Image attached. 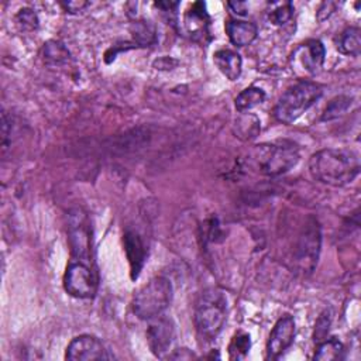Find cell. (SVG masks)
<instances>
[{
    "label": "cell",
    "instance_id": "obj_16",
    "mask_svg": "<svg viewBox=\"0 0 361 361\" xmlns=\"http://www.w3.org/2000/svg\"><path fill=\"white\" fill-rule=\"evenodd\" d=\"M213 61L219 71L228 79L235 80L241 73V56L235 51L231 49H219L213 55Z\"/></svg>",
    "mask_w": 361,
    "mask_h": 361
},
{
    "label": "cell",
    "instance_id": "obj_9",
    "mask_svg": "<svg viewBox=\"0 0 361 361\" xmlns=\"http://www.w3.org/2000/svg\"><path fill=\"white\" fill-rule=\"evenodd\" d=\"M66 360L71 361H90V360H109L111 354L106 350L104 344L94 336L83 334L75 337L66 347Z\"/></svg>",
    "mask_w": 361,
    "mask_h": 361
},
{
    "label": "cell",
    "instance_id": "obj_14",
    "mask_svg": "<svg viewBox=\"0 0 361 361\" xmlns=\"http://www.w3.org/2000/svg\"><path fill=\"white\" fill-rule=\"evenodd\" d=\"M124 250L130 262L131 278L135 279L142 269L145 261V247L141 237L135 231H126L124 234Z\"/></svg>",
    "mask_w": 361,
    "mask_h": 361
},
{
    "label": "cell",
    "instance_id": "obj_7",
    "mask_svg": "<svg viewBox=\"0 0 361 361\" xmlns=\"http://www.w3.org/2000/svg\"><path fill=\"white\" fill-rule=\"evenodd\" d=\"M63 288L73 298H92L97 289V278L93 264L71 258L63 275Z\"/></svg>",
    "mask_w": 361,
    "mask_h": 361
},
{
    "label": "cell",
    "instance_id": "obj_4",
    "mask_svg": "<svg viewBox=\"0 0 361 361\" xmlns=\"http://www.w3.org/2000/svg\"><path fill=\"white\" fill-rule=\"evenodd\" d=\"M323 94V87L310 80H300L279 97L274 109V116L283 124L296 121L310 106H313Z\"/></svg>",
    "mask_w": 361,
    "mask_h": 361
},
{
    "label": "cell",
    "instance_id": "obj_11",
    "mask_svg": "<svg viewBox=\"0 0 361 361\" xmlns=\"http://www.w3.org/2000/svg\"><path fill=\"white\" fill-rule=\"evenodd\" d=\"M151 320L152 322L147 330L148 345L154 355L164 357L169 351V347L175 338V327L168 317L161 314Z\"/></svg>",
    "mask_w": 361,
    "mask_h": 361
},
{
    "label": "cell",
    "instance_id": "obj_1",
    "mask_svg": "<svg viewBox=\"0 0 361 361\" xmlns=\"http://www.w3.org/2000/svg\"><path fill=\"white\" fill-rule=\"evenodd\" d=\"M309 171L316 180L324 185L344 186L360 173V158L351 149L326 148L310 157Z\"/></svg>",
    "mask_w": 361,
    "mask_h": 361
},
{
    "label": "cell",
    "instance_id": "obj_10",
    "mask_svg": "<svg viewBox=\"0 0 361 361\" xmlns=\"http://www.w3.org/2000/svg\"><path fill=\"white\" fill-rule=\"evenodd\" d=\"M295 338V320L292 316H282L274 326L268 343H267V358H279L293 343Z\"/></svg>",
    "mask_w": 361,
    "mask_h": 361
},
{
    "label": "cell",
    "instance_id": "obj_6",
    "mask_svg": "<svg viewBox=\"0 0 361 361\" xmlns=\"http://www.w3.org/2000/svg\"><path fill=\"white\" fill-rule=\"evenodd\" d=\"M68 240L72 259H80L93 264L90 221L82 209H73L68 213Z\"/></svg>",
    "mask_w": 361,
    "mask_h": 361
},
{
    "label": "cell",
    "instance_id": "obj_15",
    "mask_svg": "<svg viewBox=\"0 0 361 361\" xmlns=\"http://www.w3.org/2000/svg\"><path fill=\"white\" fill-rule=\"evenodd\" d=\"M226 32L230 41L237 47H245L257 38V25L251 21L227 20Z\"/></svg>",
    "mask_w": 361,
    "mask_h": 361
},
{
    "label": "cell",
    "instance_id": "obj_21",
    "mask_svg": "<svg viewBox=\"0 0 361 361\" xmlns=\"http://www.w3.org/2000/svg\"><path fill=\"white\" fill-rule=\"evenodd\" d=\"M344 351L343 344L337 340V338H329L324 340L319 344V347L316 348V353L313 355L314 360H320V361H330V360H337L341 357Z\"/></svg>",
    "mask_w": 361,
    "mask_h": 361
},
{
    "label": "cell",
    "instance_id": "obj_18",
    "mask_svg": "<svg viewBox=\"0 0 361 361\" xmlns=\"http://www.w3.org/2000/svg\"><path fill=\"white\" fill-rule=\"evenodd\" d=\"M338 51L345 54V55H353L357 56L361 51V39H360V30L355 27L347 28L338 39L337 45Z\"/></svg>",
    "mask_w": 361,
    "mask_h": 361
},
{
    "label": "cell",
    "instance_id": "obj_24",
    "mask_svg": "<svg viewBox=\"0 0 361 361\" xmlns=\"http://www.w3.org/2000/svg\"><path fill=\"white\" fill-rule=\"evenodd\" d=\"M293 16V6L290 1L274 3V8L269 11V20L275 25H282Z\"/></svg>",
    "mask_w": 361,
    "mask_h": 361
},
{
    "label": "cell",
    "instance_id": "obj_28",
    "mask_svg": "<svg viewBox=\"0 0 361 361\" xmlns=\"http://www.w3.org/2000/svg\"><path fill=\"white\" fill-rule=\"evenodd\" d=\"M336 7H337V4L333 1H323L317 10V20L323 21V20L329 18L333 14V11L336 10Z\"/></svg>",
    "mask_w": 361,
    "mask_h": 361
},
{
    "label": "cell",
    "instance_id": "obj_27",
    "mask_svg": "<svg viewBox=\"0 0 361 361\" xmlns=\"http://www.w3.org/2000/svg\"><path fill=\"white\" fill-rule=\"evenodd\" d=\"M330 322H331L330 313L327 310L323 312L320 314V317L317 319L316 326H314V340L316 341H320V340H323L327 336L329 327H330Z\"/></svg>",
    "mask_w": 361,
    "mask_h": 361
},
{
    "label": "cell",
    "instance_id": "obj_19",
    "mask_svg": "<svg viewBox=\"0 0 361 361\" xmlns=\"http://www.w3.org/2000/svg\"><path fill=\"white\" fill-rule=\"evenodd\" d=\"M234 128L237 137H240L241 140H251L259 133V121L252 114L241 113V116L235 120Z\"/></svg>",
    "mask_w": 361,
    "mask_h": 361
},
{
    "label": "cell",
    "instance_id": "obj_20",
    "mask_svg": "<svg viewBox=\"0 0 361 361\" xmlns=\"http://www.w3.org/2000/svg\"><path fill=\"white\" fill-rule=\"evenodd\" d=\"M131 34L137 44L140 45H151L157 39V31L154 24L147 20H137L131 23Z\"/></svg>",
    "mask_w": 361,
    "mask_h": 361
},
{
    "label": "cell",
    "instance_id": "obj_25",
    "mask_svg": "<svg viewBox=\"0 0 361 361\" xmlns=\"http://www.w3.org/2000/svg\"><path fill=\"white\" fill-rule=\"evenodd\" d=\"M44 56L51 63H62L69 59V52L62 44L56 41H49L44 47Z\"/></svg>",
    "mask_w": 361,
    "mask_h": 361
},
{
    "label": "cell",
    "instance_id": "obj_29",
    "mask_svg": "<svg viewBox=\"0 0 361 361\" xmlns=\"http://www.w3.org/2000/svg\"><path fill=\"white\" fill-rule=\"evenodd\" d=\"M89 6V1H63L62 7L69 13L82 11L85 7Z\"/></svg>",
    "mask_w": 361,
    "mask_h": 361
},
{
    "label": "cell",
    "instance_id": "obj_17",
    "mask_svg": "<svg viewBox=\"0 0 361 361\" xmlns=\"http://www.w3.org/2000/svg\"><path fill=\"white\" fill-rule=\"evenodd\" d=\"M265 100V92L261 87L250 86L237 94L234 104L238 113H245Z\"/></svg>",
    "mask_w": 361,
    "mask_h": 361
},
{
    "label": "cell",
    "instance_id": "obj_30",
    "mask_svg": "<svg viewBox=\"0 0 361 361\" xmlns=\"http://www.w3.org/2000/svg\"><path fill=\"white\" fill-rule=\"evenodd\" d=\"M227 6L237 16H245L247 14V3H244V1H230Z\"/></svg>",
    "mask_w": 361,
    "mask_h": 361
},
{
    "label": "cell",
    "instance_id": "obj_5",
    "mask_svg": "<svg viewBox=\"0 0 361 361\" xmlns=\"http://www.w3.org/2000/svg\"><path fill=\"white\" fill-rule=\"evenodd\" d=\"M173 295L172 283L165 276H155L147 282L134 296L133 310L144 320H151L171 305Z\"/></svg>",
    "mask_w": 361,
    "mask_h": 361
},
{
    "label": "cell",
    "instance_id": "obj_12",
    "mask_svg": "<svg viewBox=\"0 0 361 361\" xmlns=\"http://www.w3.org/2000/svg\"><path fill=\"white\" fill-rule=\"evenodd\" d=\"M293 61L298 62L306 73L314 75L320 71L324 62L326 49L319 39H309L302 44L293 54Z\"/></svg>",
    "mask_w": 361,
    "mask_h": 361
},
{
    "label": "cell",
    "instance_id": "obj_8",
    "mask_svg": "<svg viewBox=\"0 0 361 361\" xmlns=\"http://www.w3.org/2000/svg\"><path fill=\"white\" fill-rule=\"evenodd\" d=\"M320 227L314 219H309L299 234L295 251V262L300 272L310 274L314 269L320 252Z\"/></svg>",
    "mask_w": 361,
    "mask_h": 361
},
{
    "label": "cell",
    "instance_id": "obj_26",
    "mask_svg": "<svg viewBox=\"0 0 361 361\" xmlns=\"http://www.w3.org/2000/svg\"><path fill=\"white\" fill-rule=\"evenodd\" d=\"M17 21L23 28H27V30H34L38 27L37 14L30 8L20 10V13L17 14Z\"/></svg>",
    "mask_w": 361,
    "mask_h": 361
},
{
    "label": "cell",
    "instance_id": "obj_2",
    "mask_svg": "<svg viewBox=\"0 0 361 361\" xmlns=\"http://www.w3.org/2000/svg\"><path fill=\"white\" fill-rule=\"evenodd\" d=\"M299 161V148L290 141L255 145L248 154V164L259 173L278 176L288 172Z\"/></svg>",
    "mask_w": 361,
    "mask_h": 361
},
{
    "label": "cell",
    "instance_id": "obj_22",
    "mask_svg": "<svg viewBox=\"0 0 361 361\" xmlns=\"http://www.w3.org/2000/svg\"><path fill=\"white\" fill-rule=\"evenodd\" d=\"M250 347H251L250 334H247L244 331L235 333L234 337L231 338L230 345H228L230 358L231 360H243V358H245V355L250 351Z\"/></svg>",
    "mask_w": 361,
    "mask_h": 361
},
{
    "label": "cell",
    "instance_id": "obj_3",
    "mask_svg": "<svg viewBox=\"0 0 361 361\" xmlns=\"http://www.w3.org/2000/svg\"><path fill=\"white\" fill-rule=\"evenodd\" d=\"M227 314V299L217 288L200 293L195 307V324L197 333L206 340L214 338L223 329Z\"/></svg>",
    "mask_w": 361,
    "mask_h": 361
},
{
    "label": "cell",
    "instance_id": "obj_23",
    "mask_svg": "<svg viewBox=\"0 0 361 361\" xmlns=\"http://www.w3.org/2000/svg\"><path fill=\"white\" fill-rule=\"evenodd\" d=\"M351 102H353V99L348 96H337V97L331 99L322 114V120L326 121V120L337 118L338 116H341L343 113L347 111V109L351 106Z\"/></svg>",
    "mask_w": 361,
    "mask_h": 361
},
{
    "label": "cell",
    "instance_id": "obj_13",
    "mask_svg": "<svg viewBox=\"0 0 361 361\" xmlns=\"http://www.w3.org/2000/svg\"><path fill=\"white\" fill-rule=\"evenodd\" d=\"M209 23L210 20L206 11V6L200 1L190 4L183 16L185 30L195 41L204 42V37L209 35Z\"/></svg>",
    "mask_w": 361,
    "mask_h": 361
}]
</instances>
